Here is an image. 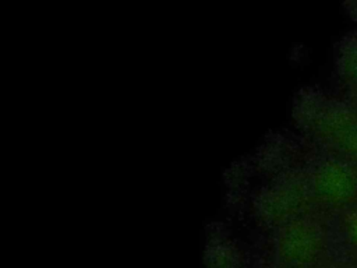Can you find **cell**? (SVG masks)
Returning <instances> with one entry per match:
<instances>
[{"label": "cell", "mask_w": 357, "mask_h": 268, "mask_svg": "<svg viewBox=\"0 0 357 268\" xmlns=\"http://www.w3.org/2000/svg\"><path fill=\"white\" fill-rule=\"evenodd\" d=\"M326 239L321 226L310 221L287 222L278 237L280 260L291 268H305L317 262L325 253Z\"/></svg>", "instance_id": "6da1fadb"}, {"label": "cell", "mask_w": 357, "mask_h": 268, "mask_svg": "<svg viewBox=\"0 0 357 268\" xmlns=\"http://www.w3.org/2000/svg\"><path fill=\"white\" fill-rule=\"evenodd\" d=\"M312 193L324 204L347 205L357 195V176L340 162L322 163L312 176Z\"/></svg>", "instance_id": "7a4b0ae2"}, {"label": "cell", "mask_w": 357, "mask_h": 268, "mask_svg": "<svg viewBox=\"0 0 357 268\" xmlns=\"http://www.w3.org/2000/svg\"><path fill=\"white\" fill-rule=\"evenodd\" d=\"M305 198L301 184L287 181L268 190L259 200V212L271 222H282L300 209Z\"/></svg>", "instance_id": "3957f363"}, {"label": "cell", "mask_w": 357, "mask_h": 268, "mask_svg": "<svg viewBox=\"0 0 357 268\" xmlns=\"http://www.w3.org/2000/svg\"><path fill=\"white\" fill-rule=\"evenodd\" d=\"M319 130L325 137L331 138L339 147L347 149L350 155L357 158V120L346 113L329 114L319 123Z\"/></svg>", "instance_id": "277c9868"}, {"label": "cell", "mask_w": 357, "mask_h": 268, "mask_svg": "<svg viewBox=\"0 0 357 268\" xmlns=\"http://www.w3.org/2000/svg\"><path fill=\"white\" fill-rule=\"evenodd\" d=\"M238 262V251L229 241H212V244H209L205 250L206 268H237Z\"/></svg>", "instance_id": "5b68a950"}, {"label": "cell", "mask_w": 357, "mask_h": 268, "mask_svg": "<svg viewBox=\"0 0 357 268\" xmlns=\"http://www.w3.org/2000/svg\"><path fill=\"white\" fill-rule=\"evenodd\" d=\"M346 236L350 244L357 248V208L349 215L346 221Z\"/></svg>", "instance_id": "8992f818"}]
</instances>
